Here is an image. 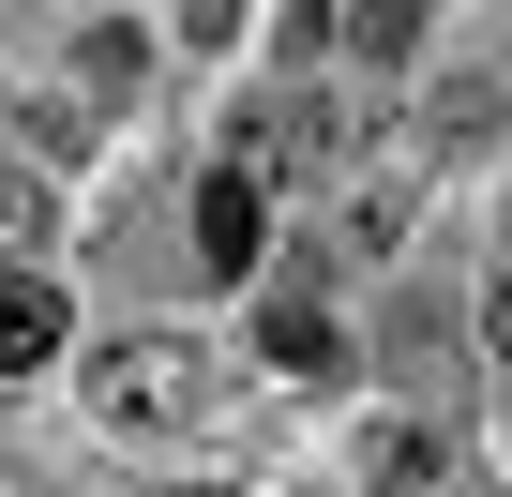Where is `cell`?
<instances>
[{
	"instance_id": "obj_9",
	"label": "cell",
	"mask_w": 512,
	"mask_h": 497,
	"mask_svg": "<svg viewBox=\"0 0 512 497\" xmlns=\"http://www.w3.org/2000/svg\"><path fill=\"white\" fill-rule=\"evenodd\" d=\"M437 136H452V151H482V136H497V76H467V91H437Z\"/></svg>"
},
{
	"instance_id": "obj_7",
	"label": "cell",
	"mask_w": 512,
	"mask_h": 497,
	"mask_svg": "<svg viewBox=\"0 0 512 497\" xmlns=\"http://www.w3.org/2000/svg\"><path fill=\"white\" fill-rule=\"evenodd\" d=\"M347 46H362V61H407V46H422V0H347Z\"/></svg>"
},
{
	"instance_id": "obj_8",
	"label": "cell",
	"mask_w": 512,
	"mask_h": 497,
	"mask_svg": "<svg viewBox=\"0 0 512 497\" xmlns=\"http://www.w3.org/2000/svg\"><path fill=\"white\" fill-rule=\"evenodd\" d=\"M46 241V166H0V257H31Z\"/></svg>"
},
{
	"instance_id": "obj_5",
	"label": "cell",
	"mask_w": 512,
	"mask_h": 497,
	"mask_svg": "<svg viewBox=\"0 0 512 497\" xmlns=\"http://www.w3.org/2000/svg\"><path fill=\"white\" fill-rule=\"evenodd\" d=\"M256 347H272V377H332L347 362L332 317H317V287H272V302H256Z\"/></svg>"
},
{
	"instance_id": "obj_1",
	"label": "cell",
	"mask_w": 512,
	"mask_h": 497,
	"mask_svg": "<svg viewBox=\"0 0 512 497\" xmlns=\"http://www.w3.org/2000/svg\"><path fill=\"white\" fill-rule=\"evenodd\" d=\"M91 422H106V437H181V422H211V347H196V332H121V347L91 362Z\"/></svg>"
},
{
	"instance_id": "obj_2",
	"label": "cell",
	"mask_w": 512,
	"mask_h": 497,
	"mask_svg": "<svg viewBox=\"0 0 512 497\" xmlns=\"http://www.w3.org/2000/svg\"><path fill=\"white\" fill-rule=\"evenodd\" d=\"M256 241H272V181H256V166H211L196 181V272L211 287H256Z\"/></svg>"
},
{
	"instance_id": "obj_6",
	"label": "cell",
	"mask_w": 512,
	"mask_h": 497,
	"mask_svg": "<svg viewBox=\"0 0 512 497\" xmlns=\"http://www.w3.org/2000/svg\"><path fill=\"white\" fill-rule=\"evenodd\" d=\"M16 136H31V166H76V151H91V106H76V91H31Z\"/></svg>"
},
{
	"instance_id": "obj_4",
	"label": "cell",
	"mask_w": 512,
	"mask_h": 497,
	"mask_svg": "<svg viewBox=\"0 0 512 497\" xmlns=\"http://www.w3.org/2000/svg\"><path fill=\"white\" fill-rule=\"evenodd\" d=\"M61 332H76V317H61V287H46L31 257H0V377H31V362H61Z\"/></svg>"
},
{
	"instance_id": "obj_10",
	"label": "cell",
	"mask_w": 512,
	"mask_h": 497,
	"mask_svg": "<svg viewBox=\"0 0 512 497\" xmlns=\"http://www.w3.org/2000/svg\"><path fill=\"white\" fill-rule=\"evenodd\" d=\"M362 482H422V422H377L362 437Z\"/></svg>"
},
{
	"instance_id": "obj_3",
	"label": "cell",
	"mask_w": 512,
	"mask_h": 497,
	"mask_svg": "<svg viewBox=\"0 0 512 497\" xmlns=\"http://www.w3.org/2000/svg\"><path fill=\"white\" fill-rule=\"evenodd\" d=\"M347 151H362V91H332V76L272 91V121H256V166H347Z\"/></svg>"
}]
</instances>
